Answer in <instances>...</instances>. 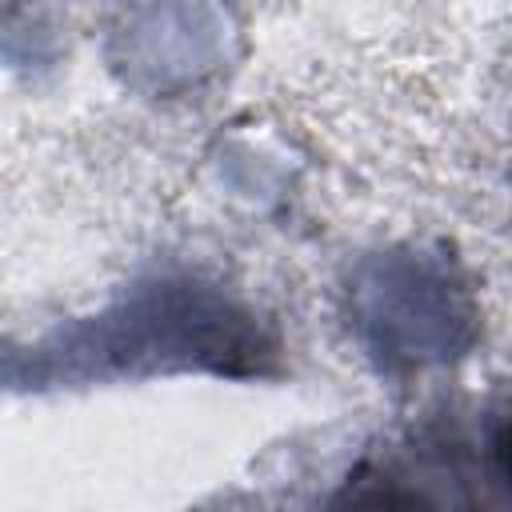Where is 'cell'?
I'll use <instances>...</instances> for the list:
<instances>
[{
  "label": "cell",
  "mask_w": 512,
  "mask_h": 512,
  "mask_svg": "<svg viewBox=\"0 0 512 512\" xmlns=\"http://www.w3.org/2000/svg\"><path fill=\"white\" fill-rule=\"evenodd\" d=\"M500 460H504V476H508V484H512V424H508L504 436H500Z\"/></svg>",
  "instance_id": "6da1fadb"
}]
</instances>
